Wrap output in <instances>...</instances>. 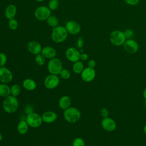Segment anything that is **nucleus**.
<instances>
[{
    "label": "nucleus",
    "instance_id": "nucleus-1",
    "mask_svg": "<svg viewBox=\"0 0 146 146\" xmlns=\"http://www.w3.org/2000/svg\"><path fill=\"white\" fill-rule=\"evenodd\" d=\"M2 107L6 113H15L19 107V101L17 97L10 95L5 98L2 103Z\"/></svg>",
    "mask_w": 146,
    "mask_h": 146
},
{
    "label": "nucleus",
    "instance_id": "nucleus-2",
    "mask_svg": "<svg viewBox=\"0 0 146 146\" xmlns=\"http://www.w3.org/2000/svg\"><path fill=\"white\" fill-rule=\"evenodd\" d=\"M68 34L65 26H57L52 29L51 39L54 42L60 43L63 42L67 39Z\"/></svg>",
    "mask_w": 146,
    "mask_h": 146
},
{
    "label": "nucleus",
    "instance_id": "nucleus-3",
    "mask_svg": "<svg viewBox=\"0 0 146 146\" xmlns=\"http://www.w3.org/2000/svg\"><path fill=\"white\" fill-rule=\"evenodd\" d=\"M63 117L67 122L75 123L80 120L81 117V112L77 108L70 107L64 110Z\"/></svg>",
    "mask_w": 146,
    "mask_h": 146
},
{
    "label": "nucleus",
    "instance_id": "nucleus-4",
    "mask_svg": "<svg viewBox=\"0 0 146 146\" xmlns=\"http://www.w3.org/2000/svg\"><path fill=\"white\" fill-rule=\"evenodd\" d=\"M126 39L124 32L120 30H114L112 31L110 35V40L111 43L115 46L123 45Z\"/></svg>",
    "mask_w": 146,
    "mask_h": 146
},
{
    "label": "nucleus",
    "instance_id": "nucleus-5",
    "mask_svg": "<svg viewBox=\"0 0 146 146\" xmlns=\"http://www.w3.org/2000/svg\"><path fill=\"white\" fill-rule=\"evenodd\" d=\"M62 69V63L59 58L55 57L49 60L47 64V70L50 74L58 75Z\"/></svg>",
    "mask_w": 146,
    "mask_h": 146
},
{
    "label": "nucleus",
    "instance_id": "nucleus-6",
    "mask_svg": "<svg viewBox=\"0 0 146 146\" xmlns=\"http://www.w3.org/2000/svg\"><path fill=\"white\" fill-rule=\"evenodd\" d=\"M25 120L27 123L29 127L33 128H36L40 127L43 122L42 116L34 112L27 114Z\"/></svg>",
    "mask_w": 146,
    "mask_h": 146
},
{
    "label": "nucleus",
    "instance_id": "nucleus-7",
    "mask_svg": "<svg viewBox=\"0 0 146 146\" xmlns=\"http://www.w3.org/2000/svg\"><path fill=\"white\" fill-rule=\"evenodd\" d=\"M51 10L48 6H40L38 7L34 11L35 18L40 21H46L51 15Z\"/></svg>",
    "mask_w": 146,
    "mask_h": 146
},
{
    "label": "nucleus",
    "instance_id": "nucleus-8",
    "mask_svg": "<svg viewBox=\"0 0 146 146\" xmlns=\"http://www.w3.org/2000/svg\"><path fill=\"white\" fill-rule=\"evenodd\" d=\"M59 82L60 80L58 75L50 74L45 78L43 84L47 89L53 90L58 86Z\"/></svg>",
    "mask_w": 146,
    "mask_h": 146
},
{
    "label": "nucleus",
    "instance_id": "nucleus-9",
    "mask_svg": "<svg viewBox=\"0 0 146 146\" xmlns=\"http://www.w3.org/2000/svg\"><path fill=\"white\" fill-rule=\"evenodd\" d=\"M65 55L67 60L71 62L74 63L80 60V52L75 47H71L68 48L66 51Z\"/></svg>",
    "mask_w": 146,
    "mask_h": 146
},
{
    "label": "nucleus",
    "instance_id": "nucleus-10",
    "mask_svg": "<svg viewBox=\"0 0 146 146\" xmlns=\"http://www.w3.org/2000/svg\"><path fill=\"white\" fill-rule=\"evenodd\" d=\"M13 78L11 71L5 66H0V82L2 83H10Z\"/></svg>",
    "mask_w": 146,
    "mask_h": 146
},
{
    "label": "nucleus",
    "instance_id": "nucleus-11",
    "mask_svg": "<svg viewBox=\"0 0 146 146\" xmlns=\"http://www.w3.org/2000/svg\"><path fill=\"white\" fill-rule=\"evenodd\" d=\"M123 47L125 51L129 54H135L138 51L139 48L138 43L132 39H126Z\"/></svg>",
    "mask_w": 146,
    "mask_h": 146
},
{
    "label": "nucleus",
    "instance_id": "nucleus-12",
    "mask_svg": "<svg viewBox=\"0 0 146 146\" xmlns=\"http://www.w3.org/2000/svg\"><path fill=\"white\" fill-rule=\"evenodd\" d=\"M80 75L81 78L84 82H91L96 76V71L94 68L87 67L84 68Z\"/></svg>",
    "mask_w": 146,
    "mask_h": 146
},
{
    "label": "nucleus",
    "instance_id": "nucleus-13",
    "mask_svg": "<svg viewBox=\"0 0 146 146\" xmlns=\"http://www.w3.org/2000/svg\"><path fill=\"white\" fill-rule=\"evenodd\" d=\"M101 125L103 129L107 132H112L115 131L116 128V123L115 121L109 117L103 118Z\"/></svg>",
    "mask_w": 146,
    "mask_h": 146
},
{
    "label": "nucleus",
    "instance_id": "nucleus-14",
    "mask_svg": "<svg viewBox=\"0 0 146 146\" xmlns=\"http://www.w3.org/2000/svg\"><path fill=\"white\" fill-rule=\"evenodd\" d=\"M65 27L68 34L71 35H76L79 33L81 27L79 23L75 21H69L66 22Z\"/></svg>",
    "mask_w": 146,
    "mask_h": 146
},
{
    "label": "nucleus",
    "instance_id": "nucleus-15",
    "mask_svg": "<svg viewBox=\"0 0 146 146\" xmlns=\"http://www.w3.org/2000/svg\"><path fill=\"white\" fill-rule=\"evenodd\" d=\"M27 50L33 55H37L41 53L42 49L40 43L36 40H31L27 44Z\"/></svg>",
    "mask_w": 146,
    "mask_h": 146
},
{
    "label": "nucleus",
    "instance_id": "nucleus-16",
    "mask_svg": "<svg viewBox=\"0 0 146 146\" xmlns=\"http://www.w3.org/2000/svg\"><path fill=\"white\" fill-rule=\"evenodd\" d=\"M57 117L58 115L56 113L52 111H46L42 115L43 122L47 124L54 122L57 119Z\"/></svg>",
    "mask_w": 146,
    "mask_h": 146
},
{
    "label": "nucleus",
    "instance_id": "nucleus-17",
    "mask_svg": "<svg viewBox=\"0 0 146 146\" xmlns=\"http://www.w3.org/2000/svg\"><path fill=\"white\" fill-rule=\"evenodd\" d=\"M40 54L46 59H51L56 56V51L54 47H52L51 46H45L42 48Z\"/></svg>",
    "mask_w": 146,
    "mask_h": 146
},
{
    "label": "nucleus",
    "instance_id": "nucleus-18",
    "mask_svg": "<svg viewBox=\"0 0 146 146\" xmlns=\"http://www.w3.org/2000/svg\"><path fill=\"white\" fill-rule=\"evenodd\" d=\"M17 9L15 5L13 4L9 5L5 11V15L6 18L8 19L14 18L15 16L17 14Z\"/></svg>",
    "mask_w": 146,
    "mask_h": 146
},
{
    "label": "nucleus",
    "instance_id": "nucleus-19",
    "mask_svg": "<svg viewBox=\"0 0 146 146\" xmlns=\"http://www.w3.org/2000/svg\"><path fill=\"white\" fill-rule=\"evenodd\" d=\"M71 99L70 97L67 95L62 96L59 100L58 105L60 109L62 110H66L70 107H71Z\"/></svg>",
    "mask_w": 146,
    "mask_h": 146
},
{
    "label": "nucleus",
    "instance_id": "nucleus-20",
    "mask_svg": "<svg viewBox=\"0 0 146 146\" xmlns=\"http://www.w3.org/2000/svg\"><path fill=\"white\" fill-rule=\"evenodd\" d=\"M23 87L27 91H32L36 89V83L35 81L31 78L25 79L22 83Z\"/></svg>",
    "mask_w": 146,
    "mask_h": 146
},
{
    "label": "nucleus",
    "instance_id": "nucleus-21",
    "mask_svg": "<svg viewBox=\"0 0 146 146\" xmlns=\"http://www.w3.org/2000/svg\"><path fill=\"white\" fill-rule=\"evenodd\" d=\"M29 125L25 120H21L17 124V129L18 132L21 135H25L29 130Z\"/></svg>",
    "mask_w": 146,
    "mask_h": 146
},
{
    "label": "nucleus",
    "instance_id": "nucleus-22",
    "mask_svg": "<svg viewBox=\"0 0 146 146\" xmlns=\"http://www.w3.org/2000/svg\"><path fill=\"white\" fill-rule=\"evenodd\" d=\"M10 95V87L6 83H0V96L6 98Z\"/></svg>",
    "mask_w": 146,
    "mask_h": 146
},
{
    "label": "nucleus",
    "instance_id": "nucleus-23",
    "mask_svg": "<svg viewBox=\"0 0 146 146\" xmlns=\"http://www.w3.org/2000/svg\"><path fill=\"white\" fill-rule=\"evenodd\" d=\"M84 64L83 62L80 60H78L76 62H74L72 66V71L74 73L76 74H80L82 73L84 70Z\"/></svg>",
    "mask_w": 146,
    "mask_h": 146
},
{
    "label": "nucleus",
    "instance_id": "nucleus-24",
    "mask_svg": "<svg viewBox=\"0 0 146 146\" xmlns=\"http://www.w3.org/2000/svg\"><path fill=\"white\" fill-rule=\"evenodd\" d=\"M21 92V87L18 84H14L10 87L11 95L17 97Z\"/></svg>",
    "mask_w": 146,
    "mask_h": 146
},
{
    "label": "nucleus",
    "instance_id": "nucleus-25",
    "mask_svg": "<svg viewBox=\"0 0 146 146\" xmlns=\"http://www.w3.org/2000/svg\"><path fill=\"white\" fill-rule=\"evenodd\" d=\"M47 24L52 27H55L57 26H58L59 23V21L57 18L56 17L55 15H51L47 19Z\"/></svg>",
    "mask_w": 146,
    "mask_h": 146
},
{
    "label": "nucleus",
    "instance_id": "nucleus-26",
    "mask_svg": "<svg viewBox=\"0 0 146 146\" xmlns=\"http://www.w3.org/2000/svg\"><path fill=\"white\" fill-rule=\"evenodd\" d=\"M35 62L39 66H43L46 62V58L41 54H39L35 55Z\"/></svg>",
    "mask_w": 146,
    "mask_h": 146
},
{
    "label": "nucleus",
    "instance_id": "nucleus-27",
    "mask_svg": "<svg viewBox=\"0 0 146 146\" xmlns=\"http://www.w3.org/2000/svg\"><path fill=\"white\" fill-rule=\"evenodd\" d=\"M59 6V2L58 0H50L48 2V7L51 11L56 10Z\"/></svg>",
    "mask_w": 146,
    "mask_h": 146
},
{
    "label": "nucleus",
    "instance_id": "nucleus-28",
    "mask_svg": "<svg viewBox=\"0 0 146 146\" xmlns=\"http://www.w3.org/2000/svg\"><path fill=\"white\" fill-rule=\"evenodd\" d=\"M9 27L12 30H15L18 27V22L15 18L9 19L8 22Z\"/></svg>",
    "mask_w": 146,
    "mask_h": 146
},
{
    "label": "nucleus",
    "instance_id": "nucleus-29",
    "mask_svg": "<svg viewBox=\"0 0 146 146\" xmlns=\"http://www.w3.org/2000/svg\"><path fill=\"white\" fill-rule=\"evenodd\" d=\"M60 76L63 79H68L71 77V72L67 69L63 68L59 74Z\"/></svg>",
    "mask_w": 146,
    "mask_h": 146
},
{
    "label": "nucleus",
    "instance_id": "nucleus-30",
    "mask_svg": "<svg viewBox=\"0 0 146 146\" xmlns=\"http://www.w3.org/2000/svg\"><path fill=\"white\" fill-rule=\"evenodd\" d=\"M72 145V146H86L84 140L80 137H76L74 139Z\"/></svg>",
    "mask_w": 146,
    "mask_h": 146
},
{
    "label": "nucleus",
    "instance_id": "nucleus-31",
    "mask_svg": "<svg viewBox=\"0 0 146 146\" xmlns=\"http://www.w3.org/2000/svg\"><path fill=\"white\" fill-rule=\"evenodd\" d=\"M7 60V57L5 53L0 52V66H5Z\"/></svg>",
    "mask_w": 146,
    "mask_h": 146
},
{
    "label": "nucleus",
    "instance_id": "nucleus-32",
    "mask_svg": "<svg viewBox=\"0 0 146 146\" xmlns=\"http://www.w3.org/2000/svg\"><path fill=\"white\" fill-rule=\"evenodd\" d=\"M124 34L126 39H131L133 35V31L131 29H126L124 31Z\"/></svg>",
    "mask_w": 146,
    "mask_h": 146
},
{
    "label": "nucleus",
    "instance_id": "nucleus-33",
    "mask_svg": "<svg viewBox=\"0 0 146 146\" xmlns=\"http://www.w3.org/2000/svg\"><path fill=\"white\" fill-rule=\"evenodd\" d=\"M84 40L83 38L82 37H79L78 38L77 42H76V45H77L78 48L79 49H82L84 46Z\"/></svg>",
    "mask_w": 146,
    "mask_h": 146
},
{
    "label": "nucleus",
    "instance_id": "nucleus-34",
    "mask_svg": "<svg viewBox=\"0 0 146 146\" xmlns=\"http://www.w3.org/2000/svg\"><path fill=\"white\" fill-rule=\"evenodd\" d=\"M100 113L101 116H102L103 118H105V117H108V115H109V111H108V110L107 108L104 107V108H103L101 109Z\"/></svg>",
    "mask_w": 146,
    "mask_h": 146
},
{
    "label": "nucleus",
    "instance_id": "nucleus-35",
    "mask_svg": "<svg viewBox=\"0 0 146 146\" xmlns=\"http://www.w3.org/2000/svg\"><path fill=\"white\" fill-rule=\"evenodd\" d=\"M124 1L126 3L131 6H135L137 5L140 2V0H124Z\"/></svg>",
    "mask_w": 146,
    "mask_h": 146
},
{
    "label": "nucleus",
    "instance_id": "nucleus-36",
    "mask_svg": "<svg viewBox=\"0 0 146 146\" xmlns=\"http://www.w3.org/2000/svg\"><path fill=\"white\" fill-rule=\"evenodd\" d=\"M88 55L87 53H84L83 52L82 54H80V60L82 61H86L88 59Z\"/></svg>",
    "mask_w": 146,
    "mask_h": 146
},
{
    "label": "nucleus",
    "instance_id": "nucleus-37",
    "mask_svg": "<svg viewBox=\"0 0 146 146\" xmlns=\"http://www.w3.org/2000/svg\"><path fill=\"white\" fill-rule=\"evenodd\" d=\"M96 66V62L94 59H91L88 62V67L94 68Z\"/></svg>",
    "mask_w": 146,
    "mask_h": 146
},
{
    "label": "nucleus",
    "instance_id": "nucleus-38",
    "mask_svg": "<svg viewBox=\"0 0 146 146\" xmlns=\"http://www.w3.org/2000/svg\"><path fill=\"white\" fill-rule=\"evenodd\" d=\"M25 111L27 113V114H29L31 112H33V108L31 106L29 105L27 106H26V107L25 108Z\"/></svg>",
    "mask_w": 146,
    "mask_h": 146
},
{
    "label": "nucleus",
    "instance_id": "nucleus-39",
    "mask_svg": "<svg viewBox=\"0 0 146 146\" xmlns=\"http://www.w3.org/2000/svg\"><path fill=\"white\" fill-rule=\"evenodd\" d=\"M143 98H144V99L146 100V87H145V88H144V90H143Z\"/></svg>",
    "mask_w": 146,
    "mask_h": 146
},
{
    "label": "nucleus",
    "instance_id": "nucleus-40",
    "mask_svg": "<svg viewBox=\"0 0 146 146\" xmlns=\"http://www.w3.org/2000/svg\"><path fill=\"white\" fill-rule=\"evenodd\" d=\"M143 131H144V133L146 135V124L144 125V127L143 128Z\"/></svg>",
    "mask_w": 146,
    "mask_h": 146
},
{
    "label": "nucleus",
    "instance_id": "nucleus-41",
    "mask_svg": "<svg viewBox=\"0 0 146 146\" xmlns=\"http://www.w3.org/2000/svg\"><path fill=\"white\" fill-rule=\"evenodd\" d=\"M2 139H3V135H2V134L0 132V141H1L2 140Z\"/></svg>",
    "mask_w": 146,
    "mask_h": 146
},
{
    "label": "nucleus",
    "instance_id": "nucleus-42",
    "mask_svg": "<svg viewBox=\"0 0 146 146\" xmlns=\"http://www.w3.org/2000/svg\"><path fill=\"white\" fill-rule=\"evenodd\" d=\"M35 1H36V2H42L44 1V0H35Z\"/></svg>",
    "mask_w": 146,
    "mask_h": 146
},
{
    "label": "nucleus",
    "instance_id": "nucleus-43",
    "mask_svg": "<svg viewBox=\"0 0 146 146\" xmlns=\"http://www.w3.org/2000/svg\"><path fill=\"white\" fill-rule=\"evenodd\" d=\"M87 146H91V145H87Z\"/></svg>",
    "mask_w": 146,
    "mask_h": 146
}]
</instances>
